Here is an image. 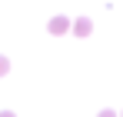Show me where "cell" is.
<instances>
[{"mask_svg":"<svg viewBox=\"0 0 123 117\" xmlns=\"http://www.w3.org/2000/svg\"><path fill=\"white\" fill-rule=\"evenodd\" d=\"M67 30H70V20L67 17H53L50 20V34H67Z\"/></svg>","mask_w":123,"mask_h":117,"instance_id":"obj_1","label":"cell"},{"mask_svg":"<svg viewBox=\"0 0 123 117\" xmlns=\"http://www.w3.org/2000/svg\"><path fill=\"white\" fill-rule=\"evenodd\" d=\"M90 27H93V23H90V20H86V17H80V20H73V30H77V37H86V34H90Z\"/></svg>","mask_w":123,"mask_h":117,"instance_id":"obj_2","label":"cell"},{"mask_svg":"<svg viewBox=\"0 0 123 117\" xmlns=\"http://www.w3.org/2000/svg\"><path fill=\"white\" fill-rule=\"evenodd\" d=\"M7 70H10V60H7V57H0V77H3Z\"/></svg>","mask_w":123,"mask_h":117,"instance_id":"obj_3","label":"cell"},{"mask_svg":"<svg viewBox=\"0 0 123 117\" xmlns=\"http://www.w3.org/2000/svg\"><path fill=\"white\" fill-rule=\"evenodd\" d=\"M100 117H117V114H113V110H103V114H100Z\"/></svg>","mask_w":123,"mask_h":117,"instance_id":"obj_4","label":"cell"},{"mask_svg":"<svg viewBox=\"0 0 123 117\" xmlns=\"http://www.w3.org/2000/svg\"><path fill=\"white\" fill-rule=\"evenodd\" d=\"M0 117H13V114H10V110H3V114H0Z\"/></svg>","mask_w":123,"mask_h":117,"instance_id":"obj_5","label":"cell"}]
</instances>
